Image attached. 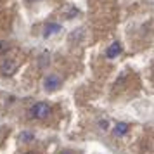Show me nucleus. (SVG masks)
Returning <instances> with one entry per match:
<instances>
[{"label": "nucleus", "mask_w": 154, "mask_h": 154, "mask_svg": "<svg viewBox=\"0 0 154 154\" xmlns=\"http://www.w3.org/2000/svg\"><path fill=\"white\" fill-rule=\"evenodd\" d=\"M128 130H130V125L128 123H118V125L114 126V135L116 137H123V135L128 133Z\"/></svg>", "instance_id": "5"}, {"label": "nucleus", "mask_w": 154, "mask_h": 154, "mask_svg": "<svg viewBox=\"0 0 154 154\" xmlns=\"http://www.w3.org/2000/svg\"><path fill=\"white\" fill-rule=\"evenodd\" d=\"M26 154H35V152H31V151H29V152H26Z\"/></svg>", "instance_id": "11"}, {"label": "nucleus", "mask_w": 154, "mask_h": 154, "mask_svg": "<svg viewBox=\"0 0 154 154\" xmlns=\"http://www.w3.org/2000/svg\"><path fill=\"white\" fill-rule=\"evenodd\" d=\"M61 154H73L71 151H64V152H61Z\"/></svg>", "instance_id": "10"}, {"label": "nucleus", "mask_w": 154, "mask_h": 154, "mask_svg": "<svg viewBox=\"0 0 154 154\" xmlns=\"http://www.w3.org/2000/svg\"><path fill=\"white\" fill-rule=\"evenodd\" d=\"M50 106L47 102H36L35 106H31L29 109V118H38V119H45L47 116H50Z\"/></svg>", "instance_id": "1"}, {"label": "nucleus", "mask_w": 154, "mask_h": 154, "mask_svg": "<svg viewBox=\"0 0 154 154\" xmlns=\"http://www.w3.org/2000/svg\"><path fill=\"white\" fill-rule=\"evenodd\" d=\"M99 126H100V128H107V126H109V123H107V121H104V119H102V121H99Z\"/></svg>", "instance_id": "8"}, {"label": "nucleus", "mask_w": 154, "mask_h": 154, "mask_svg": "<svg viewBox=\"0 0 154 154\" xmlns=\"http://www.w3.org/2000/svg\"><path fill=\"white\" fill-rule=\"evenodd\" d=\"M9 49H11L9 42H5V40H0V56H2V54H5V52H9Z\"/></svg>", "instance_id": "7"}, {"label": "nucleus", "mask_w": 154, "mask_h": 154, "mask_svg": "<svg viewBox=\"0 0 154 154\" xmlns=\"http://www.w3.org/2000/svg\"><path fill=\"white\" fill-rule=\"evenodd\" d=\"M119 52H121V43L114 42V43H111V45L107 47V50H106V57H107V59H114L116 56H119Z\"/></svg>", "instance_id": "4"}, {"label": "nucleus", "mask_w": 154, "mask_h": 154, "mask_svg": "<svg viewBox=\"0 0 154 154\" xmlns=\"http://www.w3.org/2000/svg\"><path fill=\"white\" fill-rule=\"evenodd\" d=\"M61 87V78L57 75H49V76L43 80V88L47 92H52V90H57Z\"/></svg>", "instance_id": "2"}, {"label": "nucleus", "mask_w": 154, "mask_h": 154, "mask_svg": "<svg viewBox=\"0 0 154 154\" xmlns=\"http://www.w3.org/2000/svg\"><path fill=\"white\" fill-rule=\"evenodd\" d=\"M57 31H61V26L52 23V24H47V26H45V33H43V35L50 36V35H54V33H57Z\"/></svg>", "instance_id": "6"}, {"label": "nucleus", "mask_w": 154, "mask_h": 154, "mask_svg": "<svg viewBox=\"0 0 154 154\" xmlns=\"http://www.w3.org/2000/svg\"><path fill=\"white\" fill-rule=\"evenodd\" d=\"M23 139H24V140H31V135H29V133H24V135H23Z\"/></svg>", "instance_id": "9"}, {"label": "nucleus", "mask_w": 154, "mask_h": 154, "mask_svg": "<svg viewBox=\"0 0 154 154\" xmlns=\"http://www.w3.org/2000/svg\"><path fill=\"white\" fill-rule=\"evenodd\" d=\"M16 69H17V63L12 61V59H7V61H4L2 66H0V73L4 75V76H11V75H14Z\"/></svg>", "instance_id": "3"}]
</instances>
